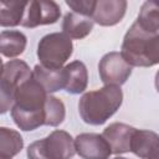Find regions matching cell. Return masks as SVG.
Masks as SVG:
<instances>
[{
    "mask_svg": "<svg viewBox=\"0 0 159 159\" xmlns=\"http://www.w3.org/2000/svg\"><path fill=\"white\" fill-rule=\"evenodd\" d=\"M48 93L34 78L25 81L16 91L11 117L15 124L25 132L45 125V103Z\"/></svg>",
    "mask_w": 159,
    "mask_h": 159,
    "instance_id": "obj_1",
    "label": "cell"
},
{
    "mask_svg": "<svg viewBox=\"0 0 159 159\" xmlns=\"http://www.w3.org/2000/svg\"><path fill=\"white\" fill-rule=\"evenodd\" d=\"M123 92L120 86L108 84L99 89L84 93L78 102V112L84 123L101 125L106 123L122 106Z\"/></svg>",
    "mask_w": 159,
    "mask_h": 159,
    "instance_id": "obj_2",
    "label": "cell"
},
{
    "mask_svg": "<svg viewBox=\"0 0 159 159\" xmlns=\"http://www.w3.org/2000/svg\"><path fill=\"white\" fill-rule=\"evenodd\" d=\"M120 53L133 67H152L159 63V31L149 34L134 21L124 35Z\"/></svg>",
    "mask_w": 159,
    "mask_h": 159,
    "instance_id": "obj_3",
    "label": "cell"
},
{
    "mask_svg": "<svg viewBox=\"0 0 159 159\" xmlns=\"http://www.w3.org/2000/svg\"><path fill=\"white\" fill-rule=\"evenodd\" d=\"M75 140L70 133L56 129L43 139L27 147L29 159H72L76 154Z\"/></svg>",
    "mask_w": 159,
    "mask_h": 159,
    "instance_id": "obj_4",
    "label": "cell"
},
{
    "mask_svg": "<svg viewBox=\"0 0 159 159\" xmlns=\"http://www.w3.org/2000/svg\"><path fill=\"white\" fill-rule=\"evenodd\" d=\"M73 52L72 40L63 32L45 35L37 45V57L40 65L47 68L58 70L66 63Z\"/></svg>",
    "mask_w": 159,
    "mask_h": 159,
    "instance_id": "obj_5",
    "label": "cell"
},
{
    "mask_svg": "<svg viewBox=\"0 0 159 159\" xmlns=\"http://www.w3.org/2000/svg\"><path fill=\"white\" fill-rule=\"evenodd\" d=\"M32 77V71L22 60H10L2 65L0 81V109L6 113L14 104V98L17 88L29 78Z\"/></svg>",
    "mask_w": 159,
    "mask_h": 159,
    "instance_id": "obj_6",
    "label": "cell"
},
{
    "mask_svg": "<svg viewBox=\"0 0 159 159\" xmlns=\"http://www.w3.org/2000/svg\"><path fill=\"white\" fill-rule=\"evenodd\" d=\"M98 72L104 86H122L130 77L132 66L123 58L120 52L112 51L101 58L98 63Z\"/></svg>",
    "mask_w": 159,
    "mask_h": 159,
    "instance_id": "obj_7",
    "label": "cell"
},
{
    "mask_svg": "<svg viewBox=\"0 0 159 159\" xmlns=\"http://www.w3.org/2000/svg\"><path fill=\"white\" fill-rule=\"evenodd\" d=\"M60 16L61 9L57 2L46 0H31L27 1L21 26L34 29L41 25H51L57 22Z\"/></svg>",
    "mask_w": 159,
    "mask_h": 159,
    "instance_id": "obj_8",
    "label": "cell"
},
{
    "mask_svg": "<svg viewBox=\"0 0 159 159\" xmlns=\"http://www.w3.org/2000/svg\"><path fill=\"white\" fill-rule=\"evenodd\" d=\"M77 154L82 159H108L112 154L111 145L102 134L82 133L75 139Z\"/></svg>",
    "mask_w": 159,
    "mask_h": 159,
    "instance_id": "obj_9",
    "label": "cell"
},
{
    "mask_svg": "<svg viewBox=\"0 0 159 159\" xmlns=\"http://www.w3.org/2000/svg\"><path fill=\"white\" fill-rule=\"evenodd\" d=\"M125 0H98L96 1L92 19L101 26L117 25L125 15Z\"/></svg>",
    "mask_w": 159,
    "mask_h": 159,
    "instance_id": "obj_10",
    "label": "cell"
},
{
    "mask_svg": "<svg viewBox=\"0 0 159 159\" xmlns=\"http://www.w3.org/2000/svg\"><path fill=\"white\" fill-rule=\"evenodd\" d=\"M135 128L125 123H112L102 133L104 139L111 145L113 154H123L130 152L132 139L135 133Z\"/></svg>",
    "mask_w": 159,
    "mask_h": 159,
    "instance_id": "obj_11",
    "label": "cell"
},
{
    "mask_svg": "<svg viewBox=\"0 0 159 159\" xmlns=\"http://www.w3.org/2000/svg\"><path fill=\"white\" fill-rule=\"evenodd\" d=\"M130 152L140 159H159V134L137 129L132 139Z\"/></svg>",
    "mask_w": 159,
    "mask_h": 159,
    "instance_id": "obj_12",
    "label": "cell"
},
{
    "mask_svg": "<svg viewBox=\"0 0 159 159\" xmlns=\"http://www.w3.org/2000/svg\"><path fill=\"white\" fill-rule=\"evenodd\" d=\"M34 78L45 88L47 93H53L66 87V72L65 67L58 70H52L43 67L42 65H36L32 71Z\"/></svg>",
    "mask_w": 159,
    "mask_h": 159,
    "instance_id": "obj_13",
    "label": "cell"
},
{
    "mask_svg": "<svg viewBox=\"0 0 159 159\" xmlns=\"http://www.w3.org/2000/svg\"><path fill=\"white\" fill-rule=\"evenodd\" d=\"M93 24L94 21L92 17L71 11L63 16L62 30L70 39L81 40L92 31Z\"/></svg>",
    "mask_w": 159,
    "mask_h": 159,
    "instance_id": "obj_14",
    "label": "cell"
},
{
    "mask_svg": "<svg viewBox=\"0 0 159 159\" xmlns=\"http://www.w3.org/2000/svg\"><path fill=\"white\" fill-rule=\"evenodd\" d=\"M66 72V87L65 89L71 94L82 93L87 88L88 72L87 67L81 61H73L65 66Z\"/></svg>",
    "mask_w": 159,
    "mask_h": 159,
    "instance_id": "obj_15",
    "label": "cell"
},
{
    "mask_svg": "<svg viewBox=\"0 0 159 159\" xmlns=\"http://www.w3.org/2000/svg\"><path fill=\"white\" fill-rule=\"evenodd\" d=\"M27 39L21 31L4 30L0 34V51L5 57H16L26 48Z\"/></svg>",
    "mask_w": 159,
    "mask_h": 159,
    "instance_id": "obj_16",
    "label": "cell"
},
{
    "mask_svg": "<svg viewBox=\"0 0 159 159\" xmlns=\"http://www.w3.org/2000/svg\"><path fill=\"white\" fill-rule=\"evenodd\" d=\"M24 148V139L19 132L1 127L0 128V159H11Z\"/></svg>",
    "mask_w": 159,
    "mask_h": 159,
    "instance_id": "obj_17",
    "label": "cell"
},
{
    "mask_svg": "<svg viewBox=\"0 0 159 159\" xmlns=\"http://www.w3.org/2000/svg\"><path fill=\"white\" fill-rule=\"evenodd\" d=\"M135 22L149 34L159 31V1L149 0L143 2Z\"/></svg>",
    "mask_w": 159,
    "mask_h": 159,
    "instance_id": "obj_18",
    "label": "cell"
},
{
    "mask_svg": "<svg viewBox=\"0 0 159 159\" xmlns=\"http://www.w3.org/2000/svg\"><path fill=\"white\" fill-rule=\"evenodd\" d=\"M27 1H1L0 2V25L2 27H14L21 25Z\"/></svg>",
    "mask_w": 159,
    "mask_h": 159,
    "instance_id": "obj_19",
    "label": "cell"
},
{
    "mask_svg": "<svg viewBox=\"0 0 159 159\" xmlns=\"http://www.w3.org/2000/svg\"><path fill=\"white\" fill-rule=\"evenodd\" d=\"M65 117L66 108L63 102L60 98L48 94L45 103V125L57 127L63 122Z\"/></svg>",
    "mask_w": 159,
    "mask_h": 159,
    "instance_id": "obj_20",
    "label": "cell"
},
{
    "mask_svg": "<svg viewBox=\"0 0 159 159\" xmlns=\"http://www.w3.org/2000/svg\"><path fill=\"white\" fill-rule=\"evenodd\" d=\"M66 4L73 10V12H77V14H81V15H86V16L92 17L96 1L94 0H77V1L67 0Z\"/></svg>",
    "mask_w": 159,
    "mask_h": 159,
    "instance_id": "obj_21",
    "label": "cell"
},
{
    "mask_svg": "<svg viewBox=\"0 0 159 159\" xmlns=\"http://www.w3.org/2000/svg\"><path fill=\"white\" fill-rule=\"evenodd\" d=\"M155 88H157V92L159 93V70L155 73Z\"/></svg>",
    "mask_w": 159,
    "mask_h": 159,
    "instance_id": "obj_22",
    "label": "cell"
},
{
    "mask_svg": "<svg viewBox=\"0 0 159 159\" xmlns=\"http://www.w3.org/2000/svg\"><path fill=\"white\" fill-rule=\"evenodd\" d=\"M112 159H128V158H124V157H114Z\"/></svg>",
    "mask_w": 159,
    "mask_h": 159,
    "instance_id": "obj_23",
    "label": "cell"
}]
</instances>
